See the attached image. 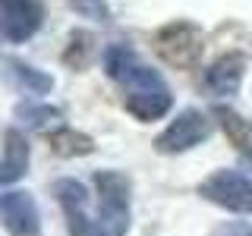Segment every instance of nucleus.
I'll return each instance as SVG.
<instances>
[{
    "instance_id": "obj_10",
    "label": "nucleus",
    "mask_w": 252,
    "mask_h": 236,
    "mask_svg": "<svg viewBox=\"0 0 252 236\" xmlns=\"http://www.w3.org/2000/svg\"><path fill=\"white\" fill-rule=\"evenodd\" d=\"M29 170V142L19 129H6V154L0 161V183H16Z\"/></svg>"
},
{
    "instance_id": "obj_4",
    "label": "nucleus",
    "mask_w": 252,
    "mask_h": 236,
    "mask_svg": "<svg viewBox=\"0 0 252 236\" xmlns=\"http://www.w3.org/2000/svg\"><path fill=\"white\" fill-rule=\"evenodd\" d=\"M199 195L236 214H252V179L240 170H215L199 183Z\"/></svg>"
},
{
    "instance_id": "obj_11",
    "label": "nucleus",
    "mask_w": 252,
    "mask_h": 236,
    "mask_svg": "<svg viewBox=\"0 0 252 236\" xmlns=\"http://www.w3.org/2000/svg\"><path fill=\"white\" fill-rule=\"evenodd\" d=\"M215 117H218L220 129L227 132L230 145H233V148H240L243 154H249V157H252V120L240 117L233 107H224V104H218V107H215Z\"/></svg>"
},
{
    "instance_id": "obj_2",
    "label": "nucleus",
    "mask_w": 252,
    "mask_h": 236,
    "mask_svg": "<svg viewBox=\"0 0 252 236\" xmlns=\"http://www.w3.org/2000/svg\"><path fill=\"white\" fill-rule=\"evenodd\" d=\"M94 186L101 195V211L92 217L85 236H126L129 230V179L117 170L94 173Z\"/></svg>"
},
{
    "instance_id": "obj_5",
    "label": "nucleus",
    "mask_w": 252,
    "mask_h": 236,
    "mask_svg": "<svg viewBox=\"0 0 252 236\" xmlns=\"http://www.w3.org/2000/svg\"><path fill=\"white\" fill-rule=\"evenodd\" d=\"M211 136V123L202 110H183L177 114V120H170V126L155 139V148L161 154H180L195 148L199 142H205Z\"/></svg>"
},
{
    "instance_id": "obj_6",
    "label": "nucleus",
    "mask_w": 252,
    "mask_h": 236,
    "mask_svg": "<svg viewBox=\"0 0 252 236\" xmlns=\"http://www.w3.org/2000/svg\"><path fill=\"white\" fill-rule=\"evenodd\" d=\"M44 0H0V35L13 44H22L41 29Z\"/></svg>"
},
{
    "instance_id": "obj_3",
    "label": "nucleus",
    "mask_w": 252,
    "mask_h": 236,
    "mask_svg": "<svg viewBox=\"0 0 252 236\" xmlns=\"http://www.w3.org/2000/svg\"><path fill=\"white\" fill-rule=\"evenodd\" d=\"M155 51L170 66L192 69L205 54V31L189 19H173L155 31Z\"/></svg>"
},
{
    "instance_id": "obj_7",
    "label": "nucleus",
    "mask_w": 252,
    "mask_h": 236,
    "mask_svg": "<svg viewBox=\"0 0 252 236\" xmlns=\"http://www.w3.org/2000/svg\"><path fill=\"white\" fill-rule=\"evenodd\" d=\"M0 224L10 236H41V214L29 192H0Z\"/></svg>"
},
{
    "instance_id": "obj_9",
    "label": "nucleus",
    "mask_w": 252,
    "mask_h": 236,
    "mask_svg": "<svg viewBox=\"0 0 252 236\" xmlns=\"http://www.w3.org/2000/svg\"><path fill=\"white\" fill-rule=\"evenodd\" d=\"M243 73H246V57L243 54H224L205 69V88L211 94H220V98H230V94L240 91Z\"/></svg>"
},
{
    "instance_id": "obj_1",
    "label": "nucleus",
    "mask_w": 252,
    "mask_h": 236,
    "mask_svg": "<svg viewBox=\"0 0 252 236\" xmlns=\"http://www.w3.org/2000/svg\"><path fill=\"white\" fill-rule=\"evenodd\" d=\"M104 69L114 82L123 85V107L136 120H161L173 107V94L161 73L139 60V54L129 44H107L104 47Z\"/></svg>"
},
{
    "instance_id": "obj_16",
    "label": "nucleus",
    "mask_w": 252,
    "mask_h": 236,
    "mask_svg": "<svg viewBox=\"0 0 252 236\" xmlns=\"http://www.w3.org/2000/svg\"><path fill=\"white\" fill-rule=\"evenodd\" d=\"M69 6H73L76 13H82L85 19H110V10L104 0H69Z\"/></svg>"
},
{
    "instance_id": "obj_17",
    "label": "nucleus",
    "mask_w": 252,
    "mask_h": 236,
    "mask_svg": "<svg viewBox=\"0 0 252 236\" xmlns=\"http://www.w3.org/2000/svg\"><path fill=\"white\" fill-rule=\"evenodd\" d=\"M211 236H252V224H246V220H227Z\"/></svg>"
},
{
    "instance_id": "obj_15",
    "label": "nucleus",
    "mask_w": 252,
    "mask_h": 236,
    "mask_svg": "<svg viewBox=\"0 0 252 236\" xmlns=\"http://www.w3.org/2000/svg\"><path fill=\"white\" fill-rule=\"evenodd\" d=\"M94 38L89 35V31H73L69 35V51L63 54V60L69 63V66H76V69H82L85 63H89V57H92V51H94Z\"/></svg>"
},
{
    "instance_id": "obj_18",
    "label": "nucleus",
    "mask_w": 252,
    "mask_h": 236,
    "mask_svg": "<svg viewBox=\"0 0 252 236\" xmlns=\"http://www.w3.org/2000/svg\"><path fill=\"white\" fill-rule=\"evenodd\" d=\"M249 167H252V164H249Z\"/></svg>"
},
{
    "instance_id": "obj_8",
    "label": "nucleus",
    "mask_w": 252,
    "mask_h": 236,
    "mask_svg": "<svg viewBox=\"0 0 252 236\" xmlns=\"http://www.w3.org/2000/svg\"><path fill=\"white\" fill-rule=\"evenodd\" d=\"M54 192H57V199L63 205V211H66V220H69V236H85L89 233V192H85L82 183H76V179H57L54 183Z\"/></svg>"
},
{
    "instance_id": "obj_13",
    "label": "nucleus",
    "mask_w": 252,
    "mask_h": 236,
    "mask_svg": "<svg viewBox=\"0 0 252 236\" xmlns=\"http://www.w3.org/2000/svg\"><path fill=\"white\" fill-rule=\"evenodd\" d=\"M10 73H13L16 82H19V88H26L29 94H44V91L54 88V79L47 76V73H41V69L29 66V63L10 60Z\"/></svg>"
},
{
    "instance_id": "obj_12",
    "label": "nucleus",
    "mask_w": 252,
    "mask_h": 236,
    "mask_svg": "<svg viewBox=\"0 0 252 236\" xmlns=\"http://www.w3.org/2000/svg\"><path fill=\"white\" fill-rule=\"evenodd\" d=\"M51 148L63 157H79V154H92L94 151V142L92 136H85V132H76V129H54L51 132Z\"/></svg>"
},
{
    "instance_id": "obj_14",
    "label": "nucleus",
    "mask_w": 252,
    "mask_h": 236,
    "mask_svg": "<svg viewBox=\"0 0 252 236\" xmlns=\"http://www.w3.org/2000/svg\"><path fill=\"white\" fill-rule=\"evenodd\" d=\"M16 117H19L26 126L32 129H51L63 120V114L57 107H47V104H19L16 107Z\"/></svg>"
}]
</instances>
